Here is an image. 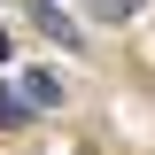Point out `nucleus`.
<instances>
[{
	"label": "nucleus",
	"instance_id": "obj_3",
	"mask_svg": "<svg viewBox=\"0 0 155 155\" xmlns=\"http://www.w3.org/2000/svg\"><path fill=\"white\" fill-rule=\"evenodd\" d=\"M0 62H8V31H0Z\"/></svg>",
	"mask_w": 155,
	"mask_h": 155
},
{
	"label": "nucleus",
	"instance_id": "obj_2",
	"mask_svg": "<svg viewBox=\"0 0 155 155\" xmlns=\"http://www.w3.org/2000/svg\"><path fill=\"white\" fill-rule=\"evenodd\" d=\"M140 0H93V16H132Z\"/></svg>",
	"mask_w": 155,
	"mask_h": 155
},
{
	"label": "nucleus",
	"instance_id": "obj_1",
	"mask_svg": "<svg viewBox=\"0 0 155 155\" xmlns=\"http://www.w3.org/2000/svg\"><path fill=\"white\" fill-rule=\"evenodd\" d=\"M16 124H31V101L16 85H0V132H16Z\"/></svg>",
	"mask_w": 155,
	"mask_h": 155
}]
</instances>
